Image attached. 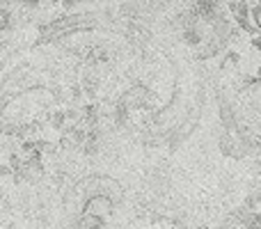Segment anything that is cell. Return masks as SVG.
<instances>
[{"mask_svg":"<svg viewBox=\"0 0 261 229\" xmlns=\"http://www.w3.org/2000/svg\"><path fill=\"white\" fill-rule=\"evenodd\" d=\"M16 0H0V7H12Z\"/></svg>","mask_w":261,"mask_h":229,"instance_id":"cell-5","label":"cell"},{"mask_svg":"<svg viewBox=\"0 0 261 229\" xmlns=\"http://www.w3.org/2000/svg\"><path fill=\"white\" fill-rule=\"evenodd\" d=\"M250 44H252V48L261 50V32H254V35H252V39H250Z\"/></svg>","mask_w":261,"mask_h":229,"instance_id":"cell-2","label":"cell"},{"mask_svg":"<svg viewBox=\"0 0 261 229\" xmlns=\"http://www.w3.org/2000/svg\"><path fill=\"white\" fill-rule=\"evenodd\" d=\"M181 39H184L186 46H193V48L202 46L204 39H206V35H204V23H193V26L184 28V30H181Z\"/></svg>","mask_w":261,"mask_h":229,"instance_id":"cell-1","label":"cell"},{"mask_svg":"<svg viewBox=\"0 0 261 229\" xmlns=\"http://www.w3.org/2000/svg\"><path fill=\"white\" fill-rule=\"evenodd\" d=\"M81 3H85V0H62V5L67 9H71V7H76V5H81Z\"/></svg>","mask_w":261,"mask_h":229,"instance_id":"cell-4","label":"cell"},{"mask_svg":"<svg viewBox=\"0 0 261 229\" xmlns=\"http://www.w3.org/2000/svg\"><path fill=\"white\" fill-rule=\"evenodd\" d=\"M64 117H67L64 113H55L53 115V126H62L64 124Z\"/></svg>","mask_w":261,"mask_h":229,"instance_id":"cell-3","label":"cell"},{"mask_svg":"<svg viewBox=\"0 0 261 229\" xmlns=\"http://www.w3.org/2000/svg\"><path fill=\"white\" fill-rule=\"evenodd\" d=\"M0 39H3V32H0Z\"/></svg>","mask_w":261,"mask_h":229,"instance_id":"cell-6","label":"cell"}]
</instances>
